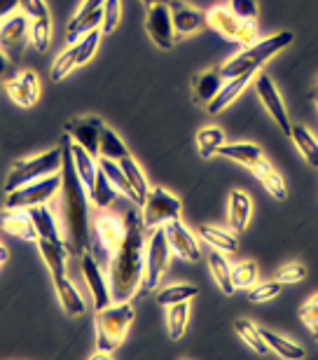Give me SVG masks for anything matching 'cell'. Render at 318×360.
I'll return each instance as SVG.
<instances>
[{
	"mask_svg": "<svg viewBox=\"0 0 318 360\" xmlns=\"http://www.w3.org/2000/svg\"><path fill=\"white\" fill-rule=\"evenodd\" d=\"M257 21H241V28H238L236 35V45L241 47H250L253 42H257Z\"/></svg>",
	"mask_w": 318,
	"mask_h": 360,
	"instance_id": "816d5d0a",
	"label": "cell"
},
{
	"mask_svg": "<svg viewBox=\"0 0 318 360\" xmlns=\"http://www.w3.org/2000/svg\"><path fill=\"white\" fill-rule=\"evenodd\" d=\"M38 248H40L42 260H45V264H47V269L52 271V278L68 276V271H66L68 243H56V241L38 239Z\"/></svg>",
	"mask_w": 318,
	"mask_h": 360,
	"instance_id": "603a6c76",
	"label": "cell"
},
{
	"mask_svg": "<svg viewBox=\"0 0 318 360\" xmlns=\"http://www.w3.org/2000/svg\"><path fill=\"white\" fill-rule=\"evenodd\" d=\"M70 155H73V162H75V171L80 180L84 183L87 192L91 190L94 183H96V176H98V160L94 157L91 153H87L82 146H77V143H70Z\"/></svg>",
	"mask_w": 318,
	"mask_h": 360,
	"instance_id": "4316f807",
	"label": "cell"
},
{
	"mask_svg": "<svg viewBox=\"0 0 318 360\" xmlns=\"http://www.w3.org/2000/svg\"><path fill=\"white\" fill-rule=\"evenodd\" d=\"M260 330H262L265 342L269 344V349H272L276 356L288 358V360H302V358L307 356V351L302 349L300 344L291 342V340H288V337H281V335L272 333V330H265V328H260Z\"/></svg>",
	"mask_w": 318,
	"mask_h": 360,
	"instance_id": "e575fe53",
	"label": "cell"
},
{
	"mask_svg": "<svg viewBox=\"0 0 318 360\" xmlns=\"http://www.w3.org/2000/svg\"><path fill=\"white\" fill-rule=\"evenodd\" d=\"M253 77L255 75H238V77H232V80H225L222 89L215 94V98L206 105V112L208 115H220L227 105H232L234 101L241 96V91L248 87V82L253 80Z\"/></svg>",
	"mask_w": 318,
	"mask_h": 360,
	"instance_id": "7402d4cb",
	"label": "cell"
},
{
	"mask_svg": "<svg viewBox=\"0 0 318 360\" xmlns=\"http://www.w3.org/2000/svg\"><path fill=\"white\" fill-rule=\"evenodd\" d=\"M316 105H318V98H316Z\"/></svg>",
	"mask_w": 318,
	"mask_h": 360,
	"instance_id": "91938a15",
	"label": "cell"
},
{
	"mask_svg": "<svg viewBox=\"0 0 318 360\" xmlns=\"http://www.w3.org/2000/svg\"><path fill=\"white\" fill-rule=\"evenodd\" d=\"M127 155H132V153H129V148L117 136V131H113L110 127H103V131H101V143H98V157H108V160L120 162L122 157H127Z\"/></svg>",
	"mask_w": 318,
	"mask_h": 360,
	"instance_id": "d590c367",
	"label": "cell"
},
{
	"mask_svg": "<svg viewBox=\"0 0 318 360\" xmlns=\"http://www.w3.org/2000/svg\"><path fill=\"white\" fill-rule=\"evenodd\" d=\"M31 42L35 47V52L45 54L52 42V19L45 21H31Z\"/></svg>",
	"mask_w": 318,
	"mask_h": 360,
	"instance_id": "f6af8a7d",
	"label": "cell"
},
{
	"mask_svg": "<svg viewBox=\"0 0 318 360\" xmlns=\"http://www.w3.org/2000/svg\"><path fill=\"white\" fill-rule=\"evenodd\" d=\"M120 197V190L110 183V178H108L103 171H98L96 176V183L89 190V199L94 201V206L98 208H108L115 204V199Z\"/></svg>",
	"mask_w": 318,
	"mask_h": 360,
	"instance_id": "8d00e7d4",
	"label": "cell"
},
{
	"mask_svg": "<svg viewBox=\"0 0 318 360\" xmlns=\"http://www.w3.org/2000/svg\"><path fill=\"white\" fill-rule=\"evenodd\" d=\"M33 218V225L38 229L40 239H47V241H56V243H66V236L59 227H56V218L52 213L49 204H40V206H31L28 208Z\"/></svg>",
	"mask_w": 318,
	"mask_h": 360,
	"instance_id": "cb8c5ba5",
	"label": "cell"
},
{
	"mask_svg": "<svg viewBox=\"0 0 318 360\" xmlns=\"http://www.w3.org/2000/svg\"><path fill=\"white\" fill-rule=\"evenodd\" d=\"M291 141L295 143V148L300 150V155L305 157L309 167L318 169V141L316 136L309 131L305 124H293V131H291Z\"/></svg>",
	"mask_w": 318,
	"mask_h": 360,
	"instance_id": "1f68e13d",
	"label": "cell"
},
{
	"mask_svg": "<svg viewBox=\"0 0 318 360\" xmlns=\"http://www.w3.org/2000/svg\"><path fill=\"white\" fill-rule=\"evenodd\" d=\"M80 269H82L84 283L89 288L94 309H103L108 304H113V292H110V283H108L103 269H101L98 260L94 257L91 250H84L82 253V262H80Z\"/></svg>",
	"mask_w": 318,
	"mask_h": 360,
	"instance_id": "30bf717a",
	"label": "cell"
},
{
	"mask_svg": "<svg viewBox=\"0 0 318 360\" xmlns=\"http://www.w3.org/2000/svg\"><path fill=\"white\" fill-rule=\"evenodd\" d=\"M94 232H96L98 243L103 246L108 253H115L122 241L127 236V222L120 220L117 215H98L96 222H94Z\"/></svg>",
	"mask_w": 318,
	"mask_h": 360,
	"instance_id": "ffe728a7",
	"label": "cell"
},
{
	"mask_svg": "<svg viewBox=\"0 0 318 360\" xmlns=\"http://www.w3.org/2000/svg\"><path fill=\"white\" fill-rule=\"evenodd\" d=\"M10 68H12V59L3 52V49H0V80L10 73Z\"/></svg>",
	"mask_w": 318,
	"mask_h": 360,
	"instance_id": "db71d44e",
	"label": "cell"
},
{
	"mask_svg": "<svg viewBox=\"0 0 318 360\" xmlns=\"http://www.w3.org/2000/svg\"><path fill=\"white\" fill-rule=\"evenodd\" d=\"M19 10L31 21H45L49 19V10L45 0H19Z\"/></svg>",
	"mask_w": 318,
	"mask_h": 360,
	"instance_id": "c3c4849f",
	"label": "cell"
},
{
	"mask_svg": "<svg viewBox=\"0 0 318 360\" xmlns=\"http://www.w3.org/2000/svg\"><path fill=\"white\" fill-rule=\"evenodd\" d=\"M106 122L101 117H73L66 122L63 134L70 143L82 146L87 153L98 157V143H101V131H103Z\"/></svg>",
	"mask_w": 318,
	"mask_h": 360,
	"instance_id": "4fadbf2b",
	"label": "cell"
},
{
	"mask_svg": "<svg viewBox=\"0 0 318 360\" xmlns=\"http://www.w3.org/2000/svg\"><path fill=\"white\" fill-rule=\"evenodd\" d=\"M257 278H260L257 262L243 260V262L232 264V281H234L236 290H248V288H253L257 283Z\"/></svg>",
	"mask_w": 318,
	"mask_h": 360,
	"instance_id": "b9f144b4",
	"label": "cell"
},
{
	"mask_svg": "<svg viewBox=\"0 0 318 360\" xmlns=\"http://www.w3.org/2000/svg\"><path fill=\"white\" fill-rule=\"evenodd\" d=\"M206 262H208V269H211V276L213 281L218 283V288L225 295H234L236 288H234V281H232V264L227 262V257L220 253V250L213 248V253L206 255Z\"/></svg>",
	"mask_w": 318,
	"mask_h": 360,
	"instance_id": "f546056e",
	"label": "cell"
},
{
	"mask_svg": "<svg viewBox=\"0 0 318 360\" xmlns=\"http://www.w3.org/2000/svg\"><path fill=\"white\" fill-rule=\"evenodd\" d=\"M146 31L150 35V40H153L159 49H164V52H169V49L176 45L178 35H176V26H173V19H171L169 3H159L150 7L148 19H146Z\"/></svg>",
	"mask_w": 318,
	"mask_h": 360,
	"instance_id": "7c38bea8",
	"label": "cell"
},
{
	"mask_svg": "<svg viewBox=\"0 0 318 360\" xmlns=\"http://www.w3.org/2000/svg\"><path fill=\"white\" fill-rule=\"evenodd\" d=\"M120 167H122V171L127 174V178H129V183H132V187L136 190V194L146 201V194L150 192V187H148V178H146V174H143V169L139 167V162L134 160L132 155H127V157H122L120 160Z\"/></svg>",
	"mask_w": 318,
	"mask_h": 360,
	"instance_id": "60d3db41",
	"label": "cell"
},
{
	"mask_svg": "<svg viewBox=\"0 0 318 360\" xmlns=\"http://www.w3.org/2000/svg\"><path fill=\"white\" fill-rule=\"evenodd\" d=\"M143 5H148V7H153V5H159V3H169V0H141Z\"/></svg>",
	"mask_w": 318,
	"mask_h": 360,
	"instance_id": "9f6ffc18",
	"label": "cell"
},
{
	"mask_svg": "<svg viewBox=\"0 0 318 360\" xmlns=\"http://www.w3.org/2000/svg\"><path fill=\"white\" fill-rule=\"evenodd\" d=\"M171 246L164 234V227L150 229V239L146 241V269H143L141 290L150 292L159 285V281L171 264Z\"/></svg>",
	"mask_w": 318,
	"mask_h": 360,
	"instance_id": "52a82bcc",
	"label": "cell"
},
{
	"mask_svg": "<svg viewBox=\"0 0 318 360\" xmlns=\"http://www.w3.org/2000/svg\"><path fill=\"white\" fill-rule=\"evenodd\" d=\"M307 278V269L302 267V264H286V267H281L279 274H276V281L281 285L284 283H300V281Z\"/></svg>",
	"mask_w": 318,
	"mask_h": 360,
	"instance_id": "681fc988",
	"label": "cell"
},
{
	"mask_svg": "<svg viewBox=\"0 0 318 360\" xmlns=\"http://www.w3.org/2000/svg\"><path fill=\"white\" fill-rule=\"evenodd\" d=\"M28 35H31V19L24 12H14L12 17L0 21V49L12 61H17L21 56Z\"/></svg>",
	"mask_w": 318,
	"mask_h": 360,
	"instance_id": "8fae6325",
	"label": "cell"
},
{
	"mask_svg": "<svg viewBox=\"0 0 318 360\" xmlns=\"http://www.w3.org/2000/svg\"><path fill=\"white\" fill-rule=\"evenodd\" d=\"M180 213H183V201L162 185L153 187V190L146 194V201H143V206H141V220L148 232L150 229L164 227L169 220L180 218Z\"/></svg>",
	"mask_w": 318,
	"mask_h": 360,
	"instance_id": "8992f818",
	"label": "cell"
},
{
	"mask_svg": "<svg viewBox=\"0 0 318 360\" xmlns=\"http://www.w3.org/2000/svg\"><path fill=\"white\" fill-rule=\"evenodd\" d=\"M220 157H227L236 164H243V167H255V164L262 160V148L255 146V143H222L218 150Z\"/></svg>",
	"mask_w": 318,
	"mask_h": 360,
	"instance_id": "83f0119b",
	"label": "cell"
},
{
	"mask_svg": "<svg viewBox=\"0 0 318 360\" xmlns=\"http://www.w3.org/2000/svg\"><path fill=\"white\" fill-rule=\"evenodd\" d=\"M103 5L106 0H82L75 17L68 21L66 26V42L75 45L84 33H89L91 28H101V19H103Z\"/></svg>",
	"mask_w": 318,
	"mask_h": 360,
	"instance_id": "5bb4252c",
	"label": "cell"
},
{
	"mask_svg": "<svg viewBox=\"0 0 318 360\" xmlns=\"http://www.w3.org/2000/svg\"><path fill=\"white\" fill-rule=\"evenodd\" d=\"M199 295V288L192 283H178V285H169L164 290L157 292V304L162 307H173L180 304V302H190Z\"/></svg>",
	"mask_w": 318,
	"mask_h": 360,
	"instance_id": "f35d334b",
	"label": "cell"
},
{
	"mask_svg": "<svg viewBox=\"0 0 318 360\" xmlns=\"http://www.w3.org/2000/svg\"><path fill=\"white\" fill-rule=\"evenodd\" d=\"M98 167H101V171L110 178V183L117 187L120 190V194H125V197H129L134 201V204H139V206H143V199L136 194V190L132 187V183H129V178H127V174L122 171V167H120V162H115V160H108V157H101L98 160Z\"/></svg>",
	"mask_w": 318,
	"mask_h": 360,
	"instance_id": "4dcf8cb0",
	"label": "cell"
},
{
	"mask_svg": "<svg viewBox=\"0 0 318 360\" xmlns=\"http://www.w3.org/2000/svg\"><path fill=\"white\" fill-rule=\"evenodd\" d=\"M199 236L204 239L208 246L220 250V253H236L238 250V239L234 234L225 232V229L220 227H211V225H201L199 227Z\"/></svg>",
	"mask_w": 318,
	"mask_h": 360,
	"instance_id": "836d02e7",
	"label": "cell"
},
{
	"mask_svg": "<svg viewBox=\"0 0 318 360\" xmlns=\"http://www.w3.org/2000/svg\"><path fill=\"white\" fill-rule=\"evenodd\" d=\"M0 229L12 236H17L21 241L38 243L40 234L33 225V218L28 213V208H0Z\"/></svg>",
	"mask_w": 318,
	"mask_h": 360,
	"instance_id": "2e32d148",
	"label": "cell"
},
{
	"mask_svg": "<svg viewBox=\"0 0 318 360\" xmlns=\"http://www.w3.org/2000/svg\"><path fill=\"white\" fill-rule=\"evenodd\" d=\"M132 302H113L103 309H96V354L94 358L113 356L115 349L127 340L129 328L134 323Z\"/></svg>",
	"mask_w": 318,
	"mask_h": 360,
	"instance_id": "3957f363",
	"label": "cell"
},
{
	"mask_svg": "<svg viewBox=\"0 0 318 360\" xmlns=\"http://www.w3.org/2000/svg\"><path fill=\"white\" fill-rule=\"evenodd\" d=\"M169 10H171V19H173V26H176L178 38L192 35V33H197L201 26H206V12L197 10V7L190 3L169 0Z\"/></svg>",
	"mask_w": 318,
	"mask_h": 360,
	"instance_id": "ac0fdd59",
	"label": "cell"
},
{
	"mask_svg": "<svg viewBox=\"0 0 318 360\" xmlns=\"http://www.w3.org/2000/svg\"><path fill=\"white\" fill-rule=\"evenodd\" d=\"M5 262H7V248L3 246V243H0V269L5 267Z\"/></svg>",
	"mask_w": 318,
	"mask_h": 360,
	"instance_id": "11a10c76",
	"label": "cell"
},
{
	"mask_svg": "<svg viewBox=\"0 0 318 360\" xmlns=\"http://www.w3.org/2000/svg\"><path fill=\"white\" fill-rule=\"evenodd\" d=\"M250 213H253V204H250V197L241 190H234L229 194V201H227V220H229V227L234 229L236 234H241L250 222Z\"/></svg>",
	"mask_w": 318,
	"mask_h": 360,
	"instance_id": "d4e9b609",
	"label": "cell"
},
{
	"mask_svg": "<svg viewBox=\"0 0 318 360\" xmlns=\"http://www.w3.org/2000/svg\"><path fill=\"white\" fill-rule=\"evenodd\" d=\"M300 319H302V323L305 326H309V328H316L318 326V295H314V297H309L305 304H302V309H300Z\"/></svg>",
	"mask_w": 318,
	"mask_h": 360,
	"instance_id": "f907efd6",
	"label": "cell"
},
{
	"mask_svg": "<svg viewBox=\"0 0 318 360\" xmlns=\"http://www.w3.org/2000/svg\"><path fill=\"white\" fill-rule=\"evenodd\" d=\"M293 38L295 35L291 31H281V33L269 35V38L253 42L250 47H243L241 52L234 54L232 59L220 66L222 77H225V80H232V77H238V75H255L272 56H276L281 49L291 45Z\"/></svg>",
	"mask_w": 318,
	"mask_h": 360,
	"instance_id": "277c9868",
	"label": "cell"
},
{
	"mask_svg": "<svg viewBox=\"0 0 318 360\" xmlns=\"http://www.w3.org/2000/svg\"><path fill=\"white\" fill-rule=\"evenodd\" d=\"M61 167H63V148H52V150H47V153L19 160L5 178V185H3L5 194L17 190L21 185L31 183V180H38L49 174H59Z\"/></svg>",
	"mask_w": 318,
	"mask_h": 360,
	"instance_id": "5b68a950",
	"label": "cell"
},
{
	"mask_svg": "<svg viewBox=\"0 0 318 360\" xmlns=\"http://www.w3.org/2000/svg\"><path fill=\"white\" fill-rule=\"evenodd\" d=\"M61 213H63V236L68 248L77 250L80 255L89 248V208H87V187L75 171L70 146L63 148L61 167Z\"/></svg>",
	"mask_w": 318,
	"mask_h": 360,
	"instance_id": "7a4b0ae2",
	"label": "cell"
},
{
	"mask_svg": "<svg viewBox=\"0 0 318 360\" xmlns=\"http://www.w3.org/2000/svg\"><path fill=\"white\" fill-rule=\"evenodd\" d=\"M5 91L12 98V103H17L19 108H31L40 96V80L33 70H21L5 82Z\"/></svg>",
	"mask_w": 318,
	"mask_h": 360,
	"instance_id": "e0dca14e",
	"label": "cell"
},
{
	"mask_svg": "<svg viewBox=\"0 0 318 360\" xmlns=\"http://www.w3.org/2000/svg\"><path fill=\"white\" fill-rule=\"evenodd\" d=\"M52 281H54L56 295H59V302H61V307L66 309V314L82 316L87 311V304H84L82 295H80L73 281H70L68 276H59V278H52Z\"/></svg>",
	"mask_w": 318,
	"mask_h": 360,
	"instance_id": "f1b7e54d",
	"label": "cell"
},
{
	"mask_svg": "<svg viewBox=\"0 0 318 360\" xmlns=\"http://www.w3.org/2000/svg\"><path fill=\"white\" fill-rule=\"evenodd\" d=\"M222 84H225V77H222L220 68H208V70H201V73H194L190 82L192 101L197 105L206 108L215 98V94L222 89Z\"/></svg>",
	"mask_w": 318,
	"mask_h": 360,
	"instance_id": "d6986e66",
	"label": "cell"
},
{
	"mask_svg": "<svg viewBox=\"0 0 318 360\" xmlns=\"http://www.w3.org/2000/svg\"><path fill=\"white\" fill-rule=\"evenodd\" d=\"M122 19V0H106L103 5V19H101V33L108 35L120 26Z\"/></svg>",
	"mask_w": 318,
	"mask_h": 360,
	"instance_id": "bcb514c9",
	"label": "cell"
},
{
	"mask_svg": "<svg viewBox=\"0 0 318 360\" xmlns=\"http://www.w3.org/2000/svg\"><path fill=\"white\" fill-rule=\"evenodd\" d=\"M206 26L213 28L215 33L222 35L225 40L236 42L238 28H241V21L234 17V12L229 10L227 5H215L206 12Z\"/></svg>",
	"mask_w": 318,
	"mask_h": 360,
	"instance_id": "44dd1931",
	"label": "cell"
},
{
	"mask_svg": "<svg viewBox=\"0 0 318 360\" xmlns=\"http://www.w3.org/2000/svg\"><path fill=\"white\" fill-rule=\"evenodd\" d=\"M164 234L169 239V246L176 255H180L187 262H199L201 260V250L197 243V236H194L190 229L183 225V220H169L164 225Z\"/></svg>",
	"mask_w": 318,
	"mask_h": 360,
	"instance_id": "9a60e30c",
	"label": "cell"
},
{
	"mask_svg": "<svg viewBox=\"0 0 318 360\" xmlns=\"http://www.w3.org/2000/svg\"><path fill=\"white\" fill-rule=\"evenodd\" d=\"M250 171H253V176H255L260 183H262V187L272 194L274 199L284 201L288 197V187H286L284 176H281L279 171L265 160V157L255 164V167H250Z\"/></svg>",
	"mask_w": 318,
	"mask_h": 360,
	"instance_id": "484cf974",
	"label": "cell"
},
{
	"mask_svg": "<svg viewBox=\"0 0 318 360\" xmlns=\"http://www.w3.org/2000/svg\"><path fill=\"white\" fill-rule=\"evenodd\" d=\"M77 66V56H75V47L73 45H68L66 47V52H61L59 54V59L54 61V66H52V80L54 82H61V80H66V77L73 73Z\"/></svg>",
	"mask_w": 318,
	"mask_h": 360,
	"instance_id": "7bdbcfd3",
	"label": "cell"
},
{
	"mask_svg": "<svg viewBox=\"0 0 318 360\" xmlns=\"http://www.w3.org/2000/svg\"><path fill=\"white\" fill-rule=\"evenodd\" d=\"M314 96H316V98H318V87H316V89H314Z\"/></svg>",
	"mask_w": 318,
	"mask_h": 360,
	"instance_id": "680465c9",
	"label": "cell"
},
{
	"mask_svg": "<svg viewBox=\"0 0 318 360\" xmlns=\"http://www.w3.org/2000/svg\"><path fill=\"white\" fill-rule=\"evenodd\" d=\"M227 7L234 12V17L238 21H257V14H260L257 0H229Z\"/></svg>",
	"mask_w": 318,
	"mask_h": 360,
	"instance_id": "7dc6e473",
	"label": "cell"
},
{
	"mask_svg": "<svg viewBox=\"0 0 318 360\" xmlns=\"http://www.w3.org/2000/svg\"><path fill=\"white\" fill-rule=\"evenodd\" d=\"M253 87H255L257 98L262 101V108L269 112V117L276 122L281 134L291 139L293 122H291V115H288V110H286V103H284V98H281V94L276 89V84H274V80L267 73H260L257 70L255 77H253Z\"/></svg>",
	"mask_w": 318,
	"mask_h": 360,
	"instance_id": "9c48e42d",
	"label": "cell"
},
{
	"mask_svg": "<svg viewBox=\"0 0 318 360\" xmlns=\"http://www.w3.org/2000/svg\"><path fill=\"white\" fill-rule=\"evenodd\" d=\"M281 295V283L279 281H265V283H255L253 288L246 290V300L253 304H262V302L276 300Z\"/></svg>",
	"mask_w": 318,
	"mask_h": 360,
	"instance_id": "ee69618b",
	"label": "cell"
},
{
	"mask_svg": "<svg viewBox=\"0 0 318 360\" xmlns=\"http://www.w3.org/2000/svg\"><path fill=\"white\" fill-rule=\"evenodd\" d=\"M146 227L141 218L127 220V236L122 246L110 257L108 283H110L113 302H132L141 290L143 269H146Z\"/></svg>",
	"mask_w": 318,
	"mask_h": 360,
	"instance_id": "6da1fadb",
	"label": "cell"
},
{
	"mask_svg": "<svg viewBox=\"0 0 318 360\" xmlns=\"http://www.w3.org/2000/svg\"><path fill=\"white\" fill-rule=\"evenodd\" d=\"M17 10H19V0H0V21L12 17Z\"/></svg>",
	"mask_w": 318,
	"mask_h": 360,
	"instance_id": "f5cc1de1",
	"label": "cell"
},
{
	"mask_svg": "<svg viewBox=\"0 0 318 360\" xmlns=\"http://www.w3.org/2000/svg\"><path fill=\"white\" fill-rule=\"evenodd\" d=\"M234 330H236V335L241 337L246 347H250L255 354L260 356H265V354H269V344L265 342V337H262V330H260L255 323L248 321V319H236L234 321Z\"/></svg>",
	"mask_w": 318,
	"mask_h": 360,
	"instance_id": "d6a6232c",
	"label": "cell"
},
{
	"mask_svg": "<svg viewBox=\"0 0 318 360\" xmlns=\"http://www.w3.org/2000/svg\"><path fill=\"white\" fill-rule=\"evenodd\" d=\"M314 337H316V340H318V326L314 328Z\"/></svg>",
	"mask_w": 318,
	"mask_h": 360,
	"instance_id": "6f0895ef",
	"label": "cell"
},
{
	"mask_svg": "<svg viewBox=\"0 0 318 360\" xmlns=\"http://www.w3.org/2000/svg\"><path fill=\"white\" fill-rule=\"evenodd\" d=\"M187 321H190V309H187V302H180V304L169 307V319H166V326H169V337L173 342L183 340L187 333Z\"/></svg>",
	"mask_w": 318,
	"mask_h": 360,
	"instance_id": "ab89813d",
	"label": "cell"
},
{
	"mask_svg": "<svg viewBox=\"0 0 318 360\" xmlns=\"http://www.w3.org/2000/svg\"><path fill=\"white\" fill-rule=\"evenodd\" d=\"M225 143V131L220 127H206L197 134V148L201 160H211L213 155H218L220 146Z\"/></svg>",
	"mask_w": 318,
	"mask_h": 360,
	"instance_id": "74e56055",
	"label": "cell"
},
{
	"mask_svg": "<svg viewBox=\"0 0 318 360\" xmlns=\"http://www.w3.org/2000/svg\"><path fill=\"white\" fill-rule=\"evenodd\" d=\"M61 180H63L61 171L59 174H49V176H42L38 180H31V183L7 192L3 206H7V208H31V206L49 204V201L61 192Z\"/></svg>",
	"mask_w": 318,
	"mask_h": 360,
	"instance_id": "ba28073f",
	"label": "cell"
}]
</instances>
